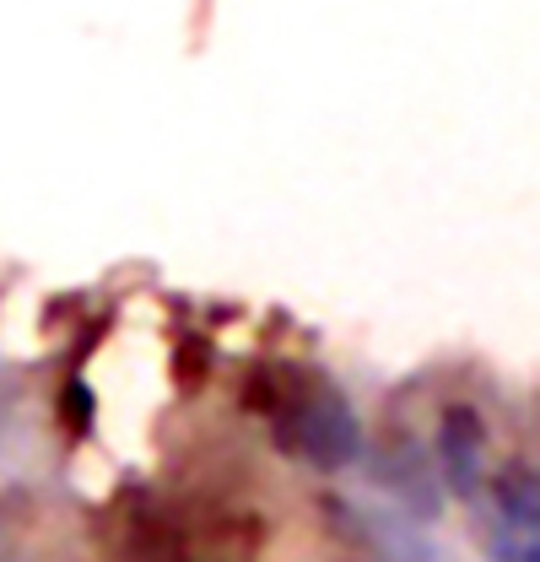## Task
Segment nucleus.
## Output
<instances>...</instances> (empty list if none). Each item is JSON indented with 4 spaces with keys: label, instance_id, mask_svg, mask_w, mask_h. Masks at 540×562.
<instances>
[{
    "label": "nucleus",
    "instance_id": "1",
    "mask_svg": "<svg viewBox=\"0 0 540 562\" xmlns=\"http://www.w3.org/2000/svg\"><path fill=\"white\" fill-rule=\"evenodd\" d=\"M270 438L281 454L292 460H308L314 471H346L362 460V422L357 406L346 401L336 379L325 373H308L275 412H270Z\"/></svg>",
    "mask_w": 540,
    "mask_h": 562
},
{
    "label": "nucleus",
    "instance_id": "4",
    "mask_svg": "<svg viewBox=\"0 0 540 562\" xmlns=\"http://www.w3.org/2000/svg\"><path fill=\"white\" fill-rule=\"evenodd\" d=\"M492 508H497V519H503V525H514V530H530V536H540L536 471H530V465H514L508 476H497V482H492Z\"/></svg>",
    "mask_w": 540,
    "mask_h": 562
},
{
    "label": "nucleus",
    "instance_id": "2",
    "mask_svg": "<svg viewBox=\"0 0 540 562\" xmlns=\"http://www.w3.org/2000/svg\"><path fill=\"white\" fill-rule=\"evenodd\" d=\"M481 465H486V422L475 406L454 401L438 412V471H443V487L454 497L475 503L481 497Z\"/></svg>",
    "mask_w": 540,
    "mask_h": 562
},
{
    "label": "nucleus",
    "instance_id": "3",
    "mask_svg": "<svg viewBox=\"0 0 540 562\" xmlns=\"http://www.w3.org/2000/svg\"><path fill=\"white\" fill-rule=\"evenodd\" d=\"M379 476L395 487V497H401L405 508H416L421 519H432L443 503H438V487H432V476H427V460L405 443V449H395L390 454V465H379Z\"/></svg>",
    "mask_w": 540,
    "mask_h": 562
},
{
    "label": "nucleus",
    "instance_id": "6",
    "mask_svg": "<svg viewBox=\"0 0 540 562\" xmlns=\"http://www.w3.org/2000/svg\"><path fill=\"white\" fill-rule=\"evenodd\" d=\"M92 412H98V395L81 384V379H70L66 384V422H70V432L81 438V432H92Z\"/></svg>",
    "mask_w": 540,
    "mask_h": 562
},
{
    "label": "nucleus",
    "instance_id": "5",
    "mask_svg": "<svg viewBox=\"0 0 540 562\" xmlns=\"http://www.w3.org/2000/svg\"><path fill=\"white\" fill-rule=\"evenodd\" d=\"M205 379H211V341H201V336H184V347L173 351V384H179L184 395H195Z\"/></svg>",
    "mask_w": 540,
    "mask_h": 562
}]
</instances>
